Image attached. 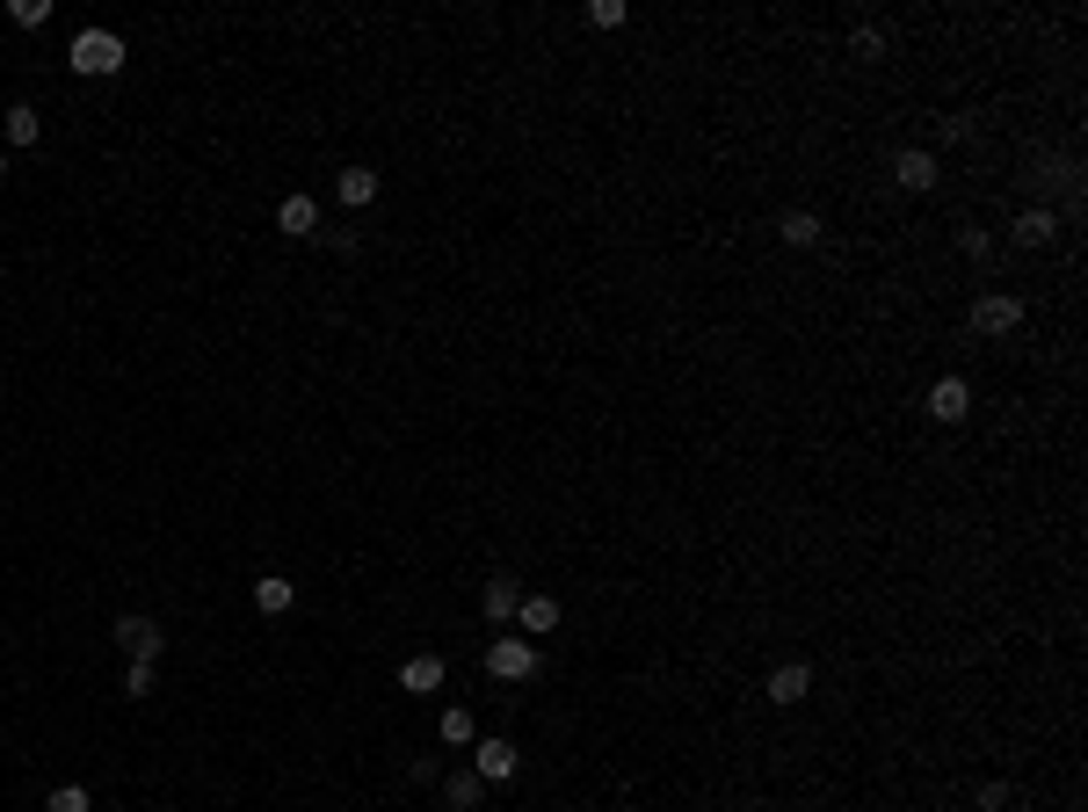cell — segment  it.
<instances>
[{
    "label": "cell",
    "instance_id": "1",
    "mask_svg": "<svg viewBox=\"0 0 1088 812\" xmlns=\"http://www.w3.org/2000/svg\"><path fill=\"white\" fill-rule=\"evenodd\" d=\"M66 58H73V73L103 80V73H117V66H123V36H117V30H80Z\"/></svg>",
    "mask_w": 1088,
    "mask_h": 812
},
{
    "label": "cell",
    "instance_id": "2",
    "mask_svg": "<svg viewBox=\"0 0 1088 812\" xmlns=\"http://www.w3.org/2000/svg\"><path fill=\"white\" fill-rule=\"evenodd\" d=\"M486 674H494V682H530L537 674V646L530 639H494L486 646Z\"/></svg>",
    "mask_w": 1088,
    "mask_h": 812
},
{
    "label": "cell",
    "instance_id": "3",
    "mask_svg": "<svg viewBox=\"0 0 1088 812\" xmlns=\"http://www.w3.org/2000/svg\"><path fill=\"white\" fill-rule=\"evenodd\" d=\"M972 327H980V334H1016V327H1023V297L987 291L980 305H972Z\"/></svg>",
    "mask_w": 1088,
    "mask_h": 812
},
{
    "label": "cell",
    "instance_id": "4",
    "mask_svg": "<svg viewBox=\"0 0 1088 812\" xmlns=\"http://www.w3.org/2000/svg\"><path fill=\"white\" fill-rule=\"evenodd\" d=\"M117 646H123L131 660H160V653H168V639H160L153 617H117Z\"/></svg>",
    "mask_w": 1088,
    "mask_h": 812
},
{
    "label": "cell",
    "instance_id": "5",
    "mask_svg": "<svg viewBox=\"0 0 1088 812\" xmlns=\"http://www.w3.org/2000/svg\"><path fill=\"white\" fill-rule=\"evenodd\" d=\"M893 182L900 190H936V153H922V145H907V153H893Z\"/></svg>",
    "mask_w": 1088,
    "mask_h": 812
},
{
    "label": "cell",
    "instance_id": "6",
    "mask_svg": "<svg viewBox=\"0 0 1088 812\" xmlns=\"http://www.w3.org/2000/svg\"><path fill=\"white\" fill-rule=\"evenodd\" d=\"M277 232H291V240H312V232H320V204L291 190V196L277 204Z\"/></svg>",
    "mask_w": 1088,
    "mask_h": 812
},
{
    "label": "cell",
    "instance_id": "7",
    "mask_svg": "<svg viewBox=\"0 0 1088 812\" xmlns=\"http://www.w3.org/2000/svg\"><path fill=\"white\" fill-rule=\"evenodd\" d=\"M806 690H812V668H806V660H784V668L769 674V690H762V696H769V704H806Z\"/></svg>",
    "mask_w": 1088,
    "mask_h": 812
},
{
    "label": "cell",
    "instance_id": "8",
    "mask_svg": "<svg viewBox=\"0 0 1088 812\" xmlns=\"http://www.w3.org/2000/svg\"><path fill=\"white\" fill-rule=\"evenodd\" d=\"M966 407H972V385L966 378H936L929 385V414L936 421H966Z\"/></svg>",
    "mask_w": 1088,
    "mask_h": 812
},
{
    "label": "cell",
    "instance_id": "9",
    "mask_svg": "<svg viewBox=\"0 0 1088 812\" xmlns=\"http://www.w3.org/2000/svg\"><path fill=\"white\" fill-rule=\"evenodd\" d=\"M516 603H523L516 573H494V581H486V595H480V609H486L494 624H508V617H516Z\"/></svg>",
    "mask_w": 1088,
    "mask_h": 812
},
{
    "label": "cell",
    "instance_id": "10",
    "mask_svg": "<svg viewBox=\"0 0 1088 812\" xmlns=\"http://www.w3.org/2000/svg\"><path fill=\"white\" fill-rule=\"evenodd\" d=\"M472 755H480V783H508L516 777V747L508 740H480Z\"/></svg>",
    "mask_w": 1088,
    "mask_h": 812
},
{
    "label": "cell",
    "instance_id": "11",
    "mask_svg": "<svg viewBox=\"0 0 1088 812\" xmlns=\"http://www.w3.org/2000/svg\"><path fill=\"white\" fill-rule=\"evenodd\" d=\"M399 690H414V696L443 690V660H435V653H414L407 668H399Z\"/></svg>",
    "mask_w": 1088,
    "mask_h": 812
},
{
    "label": "cell",
    "instance_id": "12",
    "mask_svg": "<svg viewBox=\"0 0 1088 812\" xmlns=\"http://www.w3.org/2000/svg\"><path fill=\"white\" fill-rule=\"evenodd\" d=\"M334 196H342L348 210H363L370 196H378V174H370V167H342V174H334Z\"/></svg>",
    "mask_w": 1088,
    "mask_h": 812
},
{
    "label": "cell",
    "instance_id": "13",
    "mask_svg": "<svg viewBox=\"0 0 1088 812\" xmlns=\"http://www.w3.org/2000/svg\"><path fill=\"white\" fill-rule=\"evenodd\" d=\"M291 603H298V588L283 581V573H261V581H255V609H261V617H283Z\"/></svg>",
    "mask_w": 1088,
    "mask_h": 812
},
{
    "label": "cell",
    "instance_id": "14",
    "mask_svg": "<svg viewBox=\"0 0 1088 812\" xmlns=\"http://www.w3.org/2000/svg\"><path fill=\"white\" fill-rule=\"evenodd\" d=\"M1053 232H1059L1053 210H1023L1016 218V247H1053Z\"/></svg>",
    "mask_w": 1088,
    "mask_h": 812
},
{
    "label": "cell",
    "instance_id": "15",
    "mask_svg": "<svg viewBox=\"0 0 1088 812\" xmlns=\"http://www.w3.org/2000/svg\"><path fill=\"white\" fill-rule=\"evenodd\" d=\"M516 617H523V631H559V603L552 595H523Z\"/></svg>",
    "mask_w": 1088,
    "mask_h": 812
},
{
    "label": "cell",
    "instance_id": "16",
    "mask_svg": "<svg viewBox=\"0 0 1088 812\" xmlns=\"http://www.w3.org/2000/svg\"><path fill=\"white\" fill-rule=\"evenodd\" d=\"M777 240H784V247H812V240H820V218H812V210H784Z\"/></svg>",
    "mask_w": 1088,
    "mask_h": 812
},
{
    "label": "cell",
    "instance_id": "17",
    "mask_svg": "<svg viewBox=\"0 0 1088 812\" xmlns=\"http://www.w3.org/2000/svg\"><path fill=\"white\" fill-rule=\"evenodd\" d=\"M443 798H450V805H457V812H472V805H480V798H486V783H480V769H457V777H450V783H443Z\"/></svg>",
    "mask_w": 1088,
    "mask_h": 812
},
{
    "label": "cell",
    "instance_id": "18",
    "mask_svg": "<svg viewBox=\"0 0 1088 812\" xmlns=\"http://www.w3.org/2000/svg\"><path fill=\"white\" fill-rule=\"evenodd\" d=\"M36 139H44L36 109H30V102H15V109H8V145H36Z\"/></svg>",
    "mask_w": 1088,
    "mask_h": 812
},
{
    "label": "cell",
    "instance_id": "19",
    "mask_svg": "<svg viewBox=\"0 0 1088 812\" xmlns=\"http://www.w3.org/2000/svg\"><path fill=\"white\" fill-rule=\"evenodd\" d=\"M443 740H450V747H472V740H480V726H472V711H465V704H450V711H443Z\"/></svg>",
    "mask_w": 1088,
    "mask_h": 812
},
{
    "label": "cell",
    "instance_id": "20",
    "mask_svg": "<svg viewBox=\"0 0 1088 812\" xmlns=\"http://www.w3.org/2000/svg\"><path fill=\"white\" fill-rule=\"evenodd\" d=\"M44 812H95V805H87V791H80V783H58Z\"/></svg>",
    "mask_w": 1088,
    "mask_h": 812
},
{
    "label": "cell",
    "instance_id": "21",
    "mask_svg": "<svg viewBox=\"0 0 1088 812\" xmlns=\"http://www.w3.org/2000/svg\"><path fill=\"white\" fill-rule=\"evenodd\" d=\"M123 696H153V660H131V674H123Z\"/></svg>",
    "mask_w": 1088,
    "mask_h": 812
},
{
    "label": "cell",
    "instance_id": "22",
    "mask_svg": "<svg viewBox=\"0 0 1088 812\" xmlns=\"http://www.w3.org/2000/svg\"><path fill=\"white\" fill-rule=\"evenodd\" d=\"M8 15H15V22H22V30H36V22L52 15V0H15V8H8Z\"/></svg>",
    "mask_w": 1088,
    "mask_h": 812
},
{
    "label": "cell",
    "instance_id": "23",
    "mask_svg": "<svg viewBox=\"0 0 1088 812\" xmlns=\"http://www.w3.org/2000/svg\"><path fill=\"white\" fill-rule=\"evenodd\" d=\"M588 22H595V30H617V22H624V0H595V8H588Z\"/></svg>",
    "mask_w": 1088,
    "mask_h": 812
},
{
    "label": "cell",
    "instance_id": "24",
    "mask_svg": "<svg viewBox=\"0 0 1088 812\" xmlns=\"http://www.w3.org/2000/svg\"><path fill=\"white\" fill-rule=\"evenodd\" d=\"M849 44H857V58H885V30H857Z\"/></svg>",
    "mask_w": 1088,
    "mask_h": 812
},
{
    "label": "cell",
    "instance_id": "25",
    "mask_svg": "<svg viewBox=\"0 0 1088 812\" xmlns=\"http://www.w3.org/2000/svg\"><path fill=\"white\" fill-rule=\"evenodd\" d=\"M958 247H966V255H972V261H980V255H994V240H987L980 225H966V232H958Z\"/></svg>",
    "mask_w": 1088,
    "mask_h": 812
},
{
    "label": "cell",
    "instance_id": "26",
    "mask_svg": "<svg viewBox=\"0 0 1088 812\" xmlns=\"http://www.w3.org/2000/svg\"><path fill=\"white\" fill-rule=\"evenodd\" d=\"M980 812H1009V783H980Z\"/></svg>",
    "mask_w": 1088,
    "mask_h": 812
},
{
    "label": "cell",
    "instance_id": "27",
    "mask_svg": "<svg viewBox=\"0 0 1088 812\" xmlns=\"http://www.w3.org/2000/svg\"><path fill=\"white\" fill-rule=\"evenodd\" d=\"M0 174H8V153H0Z\"/></svg>",
    "mask_w": 1088,
    "mask_h": 812
}]
</instances>
